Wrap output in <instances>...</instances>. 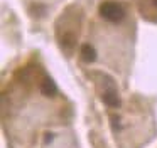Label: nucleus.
Masks as SVG:
<instances>
[{
  "label": "nucleus",
  "instance_id": "nucleus-2",
  "mask_svg": "<svg viewBox=\"0 0 157 148\" xmlns=\"http://www.w3.org/2000/svg\"><path fill=\"white\" fill-rule=\"evenodd\" d=\"M41 93L44 94V96H49V98L56 96V93H58V86L54 84V81H52L51 77H46V79L42 81V84H41Z\"/></svg>",
  "mask_w": 157,
  "mask_h": 148
},
{
  "label": "nucleus",
  "instance_id": "nucleus-3",
  "mask_svg": "<svg viewBox=\"0 0 157 148\" xmlns=\"http://www.w3.org/2000/svg\"><path fill=\"white\" fill-rule=\"evenodd\" d=\"M81 57L85 62H93V61L96 59V50L93 46H90V44H85V46L81 47Z\"/></svg>",
  "mask_w": 157,
  "mask_h": 148
},
{
  "label": "nucleus",
  "instance_id": "nucleus-7",
  "mask_svg": "<svg viewBox=\"0 0 157 148\" xmlns=\"http://www.w3.org/2000/svg\"><path fill=\"white\" fill-rule=\"evenodd\" d=\"M154 3H155V5H157V0H154Z\"/></svg>",
  "mask_w": 157,
  "mask_h": 148
},
{
  "label": "nucleus",
  "instance_id": "nucleus-4",
  "mask_svg": "<svg viewBox=\"0 0 157 148\" xmlns=\"http://www.w3.org/2000/svg\"><path fill=\"white\" fill-rule=\"evenodd\" d=\"M103 101H105L106 106H110V108H118L120 106V99H118L115 91H106V93L103 94Z\"/></svg>",
  "mask_w": 157,
  "mask_h": 148
},
{
  "label": "nucleus",
  "instance_id": "nucleus-6",
  "mask_svg": "<svg viewBox=\"0 0 157 148\" xmlns=\"http://www.w3.org/2000/svg\"><path fill=\"white\" fill-rule=\"evenodd\" d=\"M51 140H52V135H49V133H48V135H46V138H44V141H46V143H49Z\"/></svg>",
  "mask_w": 157,
  "mask_h": 148
},
{
  "label": "nucleus",
  "instance_id": "nucleus-5",
  "mask_svg": "<svg viewBox=\"0 0 157 148\" xmlns=\"http://www.w3.org/2000/svg\"><path fill=\"white\" fill-rule=\"evenodd\" d=\"M76 44V37H75V34H71V32H68V34H64L63 35V39H61V46L64 47V49H73V46Z\"/></svg>",
  "mask_w": 157,
  "mask_h": 148
},
{
  "label": "nucleus",
  "instance_id": "nucleus-1",
  "mask_svg": "<svg viewBox=\"0 0 157 148\" xmlns=\"http://www.w3.org/2000/svg\"><path fill=\"white\" fill-rule=\"evenodd\" d=\"M100 15L103 17L108 22H118L123 19L125 12H123V7L117 2H103L100 5Z\"/></svg>",
  "mask_w": 157,
  "mask_h": 148
}]
</instances>
